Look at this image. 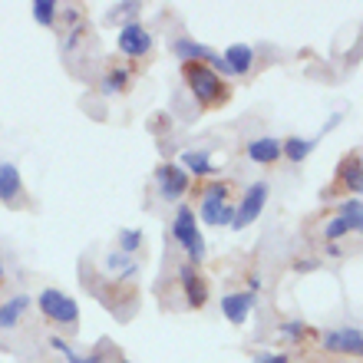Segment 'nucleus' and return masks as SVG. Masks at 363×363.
<instances>
[{
    "label": "nucleus",
    "mask_w": 363,
    "mask_h": 363,
    "mask_svg": "<svg viewBox=\"0 0 363 363\" xmlns=\"http://www.w3.org/2000/svg\"><path fill=\"white\" fill-rule=\"evenodd\" d=\"M30 10H33V20H37L40 27H53L60 4H53V0H33V7Z\"/></svg>",
    "instance_id": "obj_20"
},
{
    "label": "nucleus",
    "mask_w": 363,
    "mask_h": 363,
    "mask_svg": "<svg viewBox=\"0 0 363 363\" xmlns=\"http://www.w3.org/2000/svg\"><path fill=\"white\" fill-rule=\"evenodd\" d=\"M182 169L189 175H211L215 172V165H211L205 149H189V152H182Z\"/></svg>",
    "instance_id": "obj_16"
},
{
    "label": "nucleus",
    "mask_w": 363,
    "mask_h": 363,
    "mask_svg": "<svg viewBox=\"0 0 363 363\" xmlns=\"http://www.w3.org/2000/svg\"><path fill=\"white\" fill-rule=\"evenodd\" d=\"M139 248H143V231L139 228H123L119 231V251H123V255H135Z\"/></svg>",
    "instance_id": "obj_22"
},
{
    "label": "nucleus",
    "mask_w": 363,
    "mask_h": 363,
    "mask_svg": "<svg viewBox=\"0 0 363 363\" xmlns=\"http://www.w3.org/2000/svg\"><path fill=\"white\" fill-rule=\"evenodd\" d=\"M116 47H119V53L123 57H145L149 50H152V33L139 23V20H133V23H125L123 30H119V37H116Z\"/></svg>",
    "instance_id": "obj_6"
},
{
    "label": "nucleus",
    "mask_w": 363,
    "mask_h": 363,
    "mask_svg": "<svg viewBox=\"0 0 363 363\" xmlns=\"http://www.w3.org/2000/svg\"><path fill=\"white\" fill-rule=\"evenodd\" d=\"M172 53L182 60V63H215L218 60V53L211 47H205V43H199V40H191V37H179L172 43Z\"/></svg>",
    "instance_id": "obj_9"
},
{
    "label": "nucleus",
    "mask_w": 363,
    "mask_h": 363,
    "mask_svg": "<svg viewBox=\"0 0 363 363\" xmlns=\"http://www.w3.org/2000/svg\"><path fill=\"white\" fill-rule=\"evenodd\" d=\"M73 363H103V357H77Z\"/></svg>",
    "instance_id": "obj_29"
},
{
    "label": "nucleus",
    "mask_w": 363,
    "mask_h": 363,
    "mask_svg": "<svg viewBox=\"0 0 363 363\" xmlns=\"http://www.w3.org/2000/svg\"><path fill=\"white\" fill-rule=\"evenodd\" d=\"M324 347L330 354H363V334L360 327H337V330H327L324 334Z\"/></svg>",
    "instance_id": "obj_8"
},
{
    "label": "nucleus",
    "mask_w": 363,
    "mask_h": 363,
    "mask_svg": "<svg viewBox=\"0 0 363 363\" xmlns=\"http://www.w3.org/2000/svg\"><path fill=\"white\" fill-rule=\"evenodd\" d=\"M248 159L258 165H274L277 159H281V139H274V135H258V139H251L248 143Z\"/></svg>",
    "instance_id": "obj_11"
},
{
    "label": "nucleus",
    "mask_w": 363,
    "mask_h": 363,
    "mask_svg": "<svg viewBox=\"0 0 363 363\" xmlns=\"http://www.w3.org/2000/svg\"><path fill=\"white\" fill-rule=\"evenodd\" d=\"M125 86H129V73H125V69H113V73L103 79V93L106 96L125 93Z\"/></svg>",
    "instance_id": "obj_23"
},
{
    "label": "nucleus",
    "mask_w": 363,
    "mask_h": 363,
    "mask_svg": "<svg viewBox=\"0 0 363 363\" xmlns=\"http://www.w3.org/2000/svg\"><path fill=\"white\" fill-rule=\"evenodd\" d=\"M116 13H129V17H133V13H135V10H139V4H116Z\"/></svg>",
    "instance_id": "obj_28"
},
{
    "label": "nucleus",
    "mask_w": 363,
    "mask_h": 363,
    "mask_svg": "<svg viewBox=\"0 0 363 363\" xmlns=\"http://www.w3.org/2000/svg\"><path fill=\"white\" fill-rule=\"evenodd\" d=\"M264 201H268V185H264V182H255V185H248V191H245L241 205L235 208L231 228L241 231V228H248V225H255V221H258V215L264 211Z\"/></svg>",
    "instance_id": "obj_5"
},
{
    "label": "nucleus",
    "mask_w": 363,
    "mask_h": 363,
    "mask_svg": "<svg viewBox=\"0 0 363 363\" xmlns=\"http://www.w3.org/2000/svg\"><path fill=\"white\" fill-rule=\"evenodd\" d=\"M317 268V261H301V264H297V271H314Z\"/></svg>",
    "instance_id": "obj_30"
},
{
    "label": "nucleus",
    "mask_w": 363,
    "mask_h": 363,
    "mask_svg": "<svg viewBox=\"0 0 363 363\" xmlns=\"http://www.w3.org/2000/svg\"><path fill=\"white\" fill-rule=\"evenodd\" d=\"M281 334H284L287 340H301V337H307V324H301V320H287V324L281 327Z\"/></svg>",
    "instance_id": "obj_24"
},
{
    "label": "nucleus",
    "mask_w": 363,
    "mask_h": 363,
    "mask_svg": "<svg viewBox=\"0 0 363 363\" xmlns=\"http://www.w3.org/2000/svg\"><path fill=\"white\" fill-rule=\"evenodd\" d=\"M119 363H133V360H119Z\"/></svg>",
    "instance_id": "obj_32"
},
{
    "label": "nucleus",
    "mask_w": 363,
    "mask_h": 363,
    "mask_svg": "<svg viewBox=\"0 0 363 363\" xmlns=\"http://www.w3.org/2000/svg\"><path fill=\"white\" fill-rule=\"evenodd\" d=\"M255 363H287V354H271V350H261V354H255Z\"/></svg>",
    "instance_id": "obj_27"
},
{
    "label": "nucleus",
    "mask_w": 363,
    "mask_h": 363,
    "mask_svg": "<svg viewBox=\"0 0 363 363\" xmlns=\"http://www.w3.org/2000/svg\"><path fill=\"white\" fill-rule=\"evenodd\" d=\"M344 185L354 191V199H360V155H350L344 162V172H340Z\"/></svg>",
    "instance_id": "obj_19"
},
{
    "label": "nucleus",
    "mask_w": 363,
    "mask_h": 363,
    "mask_svg": "<svg viewBox=\"0 0 363 363\" xmlns=\"http://www.w3.org/2000/svg\"><path fill=\"white\" fill-rule=\"evenodd\" d=\"M106 271H123V277H133L135 274V261L123 251H113L109 258H106Z\"/></svg>",
    "instance_id": "obj_21"
},
{
    "label": "nucleus",
    "mask_w": 363,
    "mask_h": 363,
    "mask_svg": "<svg viewBox=\"0 0 363 363\" xmlns=\"http://www.w3.org/2000/svg\"><path fill=\"white\" fill-rule=\"evenodd\" d=\"M199 215H201L205 225H231L235 208L228 205V185H225V182H215V185L205 189V199H201Z\"/></svg>",
    "instance_id": "obj_4"
},
{
    "label": "nucleus",
    "mask_w": 363,
    "mask_h": 363,
    "mask_svg": "<svg viewBox=\"0 0 363 363\" xmlns=\"http://www.w3.org/2000/svg\"><path fill=\"white\" fill-rule=\"evenodd\" d=\"M251 311H255V294H251V291H238V294H225V297H221V314L228 317L235 327L245 324Z\"/></svg>",
    "instance_id": "obj_10"
},
{
    "label": "nucleus",
    "mask_w": 363,
    "mask_h": 363,
    "mask_svg": "<svg viewBox=\"0 0 363 363\" xmlns=\"http://www.w3.org/2000/svg\"><path fill=\"white\" fill-rule=\"evenodd\" d=\"M314 139H301V135H291V139H284L281 143V155H287V162H304L307 155L314 152Z\"/></svg>",
    "instance_id": "obj_17"
},
{
    "label": "nucleus",
    "mask_w": 363,
    "mask_h": 363,
    "mask_svg": "<svg viewBox=\"0 0 363 363\" xmlns=\"http://www.w3.org/2000/svg\"><path fill=\"white\" fill-rule=\"evenodd\" d=\"M172 235H175V241L185 248V255H189L195 264L205 261V238H201L199 225H195V211H191L189 205H179V211H175Z\"/></svg>",
    "instance_id": "obj_3"
},
{
    "label": "nucleus",
    "mask_w": 363,
    "mask_h": 363,
    "mask_svg": "<svg viewBox=\"0 0 363 363\" xmlns=\"http://www.w3.org/2000/svg\"><path fill=\"white\" fill-rule=\"evenodd\" d=\"M20 189H23V182H20V169L17 165H10V162H4L0 165V199L13 201L20 195Z\"/></svg>",
    "instance_id": "obj_15"
},
{
    "label": "nucleus",
    "mask_w": 363,
    "mask_h": 363,
    "mask_svg": "<svg viewBox=\"0 0 363 363\" xmlns=\"http://www.w3.org/2000/svg\"><path fill=\"white\" fill-rule=\"evenodd\" d=\"M50 347H53V350H60V354L67 357L69 363L77 360V354H73V347H69V344H63V337H53V340H50Z\"/></svg>",
    "instance_id": "obj_26"
},
{
    "label": "nucleus",
    "mask_w": 363,
    "mask_h": 363,
    "mask_svg": "<svg viewBox=\"0 0 363 363\" xmlns=\"http://www.w3.org/2000/svg\"><path fill=\"white\" fill-rule=\"evenodd\" d=\"M155 182H159V195H162L165 201H175L189 191V172L175 162L159 165V169H155Z\"/></svg>",
    "instance_id": "obj_7"
},
{
    "label": "nucleus",
    "mask_w": 363,
    "mask_h": 363,
    "mask_svg": "<svg viewBox=\"0 0 363 363\" xmlns=\"http://www.w3.org/2000/svg\"><path fill=\"white\" fill-rule=\"evenodd\" d=\"M179 281H182V287H185V297H189L191 307H205V304H208V284L201 281V274L191 268V264H185V268L179 271Z\"/></svg>",
    "instance_id": "obj_13"
},
{
    "label": "nucleus",
    "mask_w": 363,
    "mask_h": 363,
    "mask_svg": "<svg viewBox=\"0 0 363 363\" xmlns=\"http://www.w3.org/2000/svg\"><path fill=\"white\" fill-rule=\"evenodd\" d=\"M182 77H185V83H189L191 96H195L205 109H208V106H221L225 99H228L225 79H221L211 67H205V63H185V67H182Z\"/></svg>",
    "instance_id": "obj_1"
},
{
    "label": "nucleus",
    "mask_w": 363,
    "mask_h": 363,
    "mask_svg": "<svg viewBox=\"0 0 363 363\" xmlns=\"http://www.w3.org/2000/svg\"><path fill=\"white\" fill-rule=\"evenodd\" d=\"M340 215L344 218H354V221H363V208H360V199H347L340 205Z\"/></svg>",
    "instance_id": "obj_25"
},
{
    "label": "nucleus",
    "mask_w": 363,
    "mask_h": 363,
    "mask_svg": "<svg viewBox=\"0 0 363 363\" xmlns=\"http://www.w3.org/2000/svg\"><path fill=\"white\" fill-rule=\"evenodd\" d=\"M363 221H354V218H344V215H337L334 221H327V228H324V238L327 241H337V238H344V235H350V231H360Z\"/></svg>",
    "instance_id": "obj_18"
},
{
    "label": "nucleus",
    "mask_w": 363,
    "mask_h": 363,
    "mask_svg": "<svg viewBox=\"0 0 363 363\" xmlns=\"http://www.w3.org/2000/svg\"><path fill=\"white\" fill-rule=\"evenodd\" d=\"M37 307H40V314L47 317V320H53V324H63V327H77L79 324V304L69 294L57 291V287L40 291Z\"/></svg>",
    "instance_id": "obj_2"
},
{
    "label": "nucleus",
    "mask_w": 363,
    "mask_h": 363,
    "mask_svg": "<svg viewBox=\"0 0 363 363\" xmlns=\"http://www.w3.org/2000/svg\"><path fill=\"white\" fill-rule=\"evenodd\" d=\"M4 274H7V271H4V258H0V281H4Z\"/></svg>",
    "instance_id": "obj_31"
},
{
    "label": "nucleus",
    "mask_w": 363,
    "mask_h": 363,
    "mask_svg": "<svg viewBox=\"0 0 363 363\" xmlns=\"http://www.w3.org/2000/svg\"><path fill=\"white\" fill-rule=\"evenodd\" d=\"M221 60H225V67H228L231 77H248L251 67H255V50H251L248 43H231Z\"/></svg>",
    "instance_id": "obj_12"
},
{
    "label": "nucleus",
    "mask_w": 363,
    "mask_h": 363,
    "mask_svg": "<svg viewBox=\"0 0 363 363\" xmlns=\"http://www.w3.org/2000/svg\"><path fill=\"white\" fill-rule=\"evenodd\" d=\"M30 301H33V297L17 294V297H10L7 304L0 307V330H10V327H17V320L23 317V311L30 307Z\"/></svg>",
    "instance_id": "obj_14"
}]
</instances>
